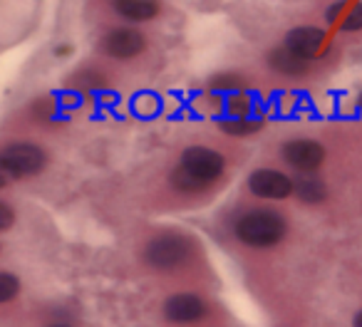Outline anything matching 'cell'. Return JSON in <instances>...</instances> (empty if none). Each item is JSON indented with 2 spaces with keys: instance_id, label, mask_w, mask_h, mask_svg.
I'll use <instances>...</instances> for the list:
<instances>
[{
  "instance_id": "16",
  "label": "cell",
  "mask_w": 362,
  "mask_h": 327,
  "mask_svg": "<svg viewBox=\"0 0 362 327\" xmlns=\"http://www.w3.org/2000/svg\"><path fill=\"white\" fill-rule=\"evenodd\" d=\"M13 223H16V211L6 201H0V233L11 231Z\"/></svg>"
},
{
  "instance_id": "6",
  "label": "cell",
  "mask_w": 362,
  "mask_h": 327,
  "mask_svg": "<svg viewBox=\"0 0 362 327\" xmlns=\"http://www.w3.org/2000/svg\"><path fill=\"white\" fill-rule=\"evenodd\" d=\"M248 191L263 201H283L293 196V179L278 169H256L248 177Z\"/></svg>"
},
{
  "instance_id": "5",
  "label": "cell",
  "mask_w": 362,
  "mask_h": 327,
  "mask_svg": "<svg viewBox=\"0 0 362 327\" xmlns=\"http://www.w3.org/2000/svg\"><path fill=\"white\" fill-rule=\"evenodd\" d=\"M281 159L286 161L288 167L296 169L300 174H313L322 167L325 161V146L315 139H308V136H300V139H291L281 146Z\"/></svg>"
},
{
  "instance_id": "22",
  "label": "cell",
  "mask_w": 362,
  "mask_h": 327,
  "mask_svg": "<svg viewBox=\"0 0 362 327\" xmlns=\"http://www.w3.org/2000/svg\"><path fill=\"white\" fill-rule=\"evenodd\" d=\"M47 327H72V325H67V322H55V325H47Z\"/></svg>"
},
{
  "instance_id": "17",
  "label": "cell",
  "mask_w": 362,
  "mask_h": 327,
  "mask_svg": "<svg viewBox=\"0 0 362 327\" xmlns=\"http://www.w3.org/2000/svg\"><path fill=\"white\" fill-rule=\"evenodd\" d=\"M345 6H347V0H335L330 8L325 11V20L327 23H337L340 20V13L345 11Z\"/></svg>"
},
{
  "instance_id": "13",
  "label": "cell",
  "mask_w": 362,
  "mask_h": 327,
  "mask_svg": "<svg viewBox=\"0 0 362 327\" xmlns=\"http://www.w3.org/2000/svg\"><path fill=\"white\" fill-rule=\"evenodd\" d=\"M218 126H221V131H226V134H231V136H251L261 129L263 121L251 114H241V117L228 114L226 119L218 121Z\"/></svg>"
},
{
  "instance_id": "10",
  "label": "cell",
  "mask_w": 362,
  "mask_h": 327,
  "mask_svg": "<svg viewBox=\"0 0 362 327\" xmlns=\"http://www.w3.org/2000/svg\"><path fill=\"white\" fill-rule=\"evenodd\" d=\"M112 11L129 23H146L159 16L156 0H112Z\"/></svg>"
},
{
  "instance_id": "1",
  "label": "cell",
  "mask_w": 362,
  "mask_h": 327,
  "mask_svg": "<svg viewBox=\"0 0 362 327\" xmlns=\"http://www.w3.org/2000/svg\"><path fill=\"white\" fill-rule=\"evenodd\" d=\"M226 172V159L211 146H187L181 151L179 169L171 174V184L179 191H202L218 182Z\"/></svg>"
},
{
  "instance_id": "19",
  "label": "cell",
  "mask_w": 362,
  "mask_h": 327,
  "mask_svg": "<svg viewBox=\"0 0 362 327\" xmlns=\"http://www.w3.org/2000/svg\"><path fill=\"white\" fill-rule=\"evenodd\" d=\"M11 182H13V179L8 177L6 172H3V167H0V189H6V186H8V184H11Z\"/></svg>"
},
{
  "instance_id": "2",
  "label": "cell",
  "mask_w": 362,
  "mask_h": 327,
  "mask_svg": "<svg viewBox=\"0 0 362 327\" xmlns=\"http://www.w3.org/2000/svg\"><path fill=\"white\" fill-rule=\"evenodd\" d=\"M233 236L248 248H273L288 236V221L271 208L248 211L233 223Z\"/></svg>"
},
{
  "instance_id": "14",
  "label": "cell",
  "mask_w": 362,
  "mask_h": 327,
  "mask_svg": "<svg viewBox=\"0 0 362 327\" xmlns=\"http://www.w3.org/2000/svg\"><path fill=\"white\" fill-rule=\"evenodd\" d=\"M21 295V278L13 273H0V305Z\"/></svg>"
},
{
  "instance_id": "20",
  "label": "cell",
  "mask_w": 362,
  "mask_h": 327,
  "mask_svg": "<svg viewBox=\"0 0 362 327\" xmlns=\"http://www.w3.org/2000/svg\"><path fill=\"white\" fill-rule=\"evenodd\" d=\"M352 327H362V310L355 315V320H352Z\"/></svg>"
},
{
  "instance_id": "8",
  "label": "cell",
  "mask_w": 362,
  "mask_h": 327,
  "mask_svg": "<svg viewBox=\"0 0 362 327\" xmlns=\"http://www.w3.org/2000/svg\"><path fill=\"white\" fill-rule=\"evenodd\" d=\"M206 315V302L194 292H176L164 300V317L174 325H192Z\"/></svg>"
},
{
  "instance_id": "18",
  "label": "cell",
  "mask_w": 362,
  "mask_h": 327,
  "mask_svg": "<svg viewBox=\"0 0 362 327\" xmlns=\"http://www.w3.org/2000/svg\"><path fill=\"white\" fill-rule=\"evenodd\" d=\"M233 87H238V80L236 77H218V80H214V90L216 92H233Z\"/></svg>"
},
{
  "instance_id": "7",
  "label": "cell",
  "mask_w": 362,
  "mask_h": 327,
  "mask_svg": "<svg viewBox=\"0 0 362 327\" xmlns=\"http://www.w3.org/2000/svg\"><path fill=\"white\" fill-rule=\"evenodd\" d=\"M327 42V35L322 28L315 25H303V28H293L291 32L283 40V47H288L291 52H296L303 60H315L322 55V47Z\"/></svg>"
},
{
  "instance_id": "3",
  "label": "cell",
  "mask_w": 362,
  "mask_h": 327,
  "mask_svg": "<svg viewBox=\"0 0 362 327\" xmlns=\"http://www.w3.org/2000/svg\"><path fill=\"white\" fill-rule=\"evenodd\" d=\"M45 151L37 144H30V141H16V144H8L0 151V167L11 179L35 177L45 169Z\"/></svg>"
},
{
  "instance_id": "23",
  "label": "cell",
  "mask_w": 362,
  "mask_h": 327,
  "mask_svg": "<svg viewBox=\"0 0 362 327\" xmlns=\"http://www.w3.org/2000/svg\"><path fill=\"white\" fill-rule=\"evenodd\" d=\"M357 107H360V112H362V92L357 95Z\"/></svg>"
},
{
  "instance_id": "11",
  "label": "cell",
  "mask_w": 362,
  "mask_h": 327,
  "mask_svg": "<svg viewBox=\"0 0 362 327\" xmlns=\"http://www.w3.org/2000/svg\"><path fill=\"white\" fill-rule=\"evenodd\" d=\"M268 65H271V70H276L278 75H288V77H300L308 72V67H310V60H303V57H298L296 52H291L288 47H276V50H271V55H268Z\"/></svg>"
},
{
  "instance_id": "4",
  "label": "cell",
  "mask_w": 362,
  "mask_h": 327,
  "mask_svg": "<svg viewBox=\"0 0 362 327\" xmlns=\"http://www.w3.org/2000/svg\"><path fill=\"white\" fill-rule=\"evenodd\" d=\"M189 258V241L179 233H161L144 246V261L154 270H174Z\"/></svg>"
},
{
  "instance_id": "21",
  "label": "cell",
  "mask_w": 362,
  "mask_h": 327,
  "mask_svg": "<svg viewBox=\"0 0 362 327\" xmlns=\"http://www.w3.org/2000/svg\"><path fill=\"white\" fill-rule=\"evenodd\" d=\"M57 55H67V52H70V47H57Z\"/></svg>"
},
{
  "instance_id": "15",
  "label": "cell",
  "mask_w": 362,
  "mask_h": 327,
  "mask_svg": "<svg viewBox=\"0 0 362 327\" xmlns=\"http://www.w3.org/2000/svg\"><path fill=\"white\" fill-rule=\"evenodd\" d=\"M340 30L342 32H360L362 30V3H355V6L347 11V16L340 20Z\"/></svg>"
},
{
  "instance_id": "12",
  "label": "cell",
  "mask_w": 362,
  "mask_h": 327,
  "mask_svg": "<svg viewBox=\"0 0 362 327\" xmlns=\"http://www.w3.org/2000/svg\"><path fill=\"white\" fill-rule=\"evenodd\" d=\"M293 194L300 198L305 206H320L327 198V186L313 174H303L298 182H293Z\"/></svg>"
},
{
  "instance_id": "9",
  "label": "cell",
  "mask_w": 362,
  "mask_h": 327,
  "mask_svg": "<svg viewBox=\"0 0 362 327\" xmlns=\"http://www.w3.org/2000/svg\"><path fill=\"white\" fill-rule=\"evenodd\" d=\"M146 47V40L134 28H115L102 40V50L115 60H132Z\"/></svg>"
}]
</instances>
